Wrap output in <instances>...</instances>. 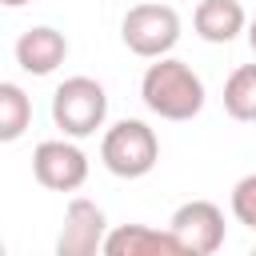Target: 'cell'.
<instances>
[{
    "label": "cell",
    "mask_w": 256,
    "mask_h": 256,
    "mask_svg": "<svg viewBox=\"0 0 256 256\" xmlns=\"http://www.w3.org/2000/svg\"><path fill=\"white\" fill-rule=\"evenodd\" d=\"M192 28L204 44H232L248 28V12L240 0H200L192 12Z\"/></svg>",
    "instance_id": "cell-9"
},
{
    "label": "cell",
    "mask_w": 256,
    "mask_h": 256,
    "mask_svg": "<svg viewBox=\"0 0 256 256\" xmlns=\"http://www.w3.org/2000/svg\"><path fill=\"white\" fill-rule=\"evenodd\" d=\"M100 160L120 180H140L160 160V140L144 120H116L100 140Z\"/></svg>",
    "instance_id": "cell-3"
},
{
    "label": "cell",
    "mask_w": 256,
    "mask_h": 256,
    "mask_svg": "<svg viewBox=\"0 0 256 256\" xmlns=\"http://www.w3.org/2000/svg\"><path fill=\"white\" fill-rule=\"evenodd\" d=\"M28 128H32V96L20 84L0 80V144L20 140Z\"/></svg>",
    "instance_id": "cell-11"
},
{
    "label": "cell",
    "mask_w": 256,
    "mask_h": 256,
    "mask_svg": "<svg viewBox=\"0 0 256 256\" xmlns=\"http://www.w3.org/2000/svg\"><path fill=\"white\" fill-rule=\"evenodd\" d=\"M244 32H248V44H252V52H256V16L248 20V28H244Z\"/></svg>",
    "instance_id": "cell-15"
},
{
    "label": "cell",
    "mask_w": 256,
    "mask_h": 256,
    "mask_svg": "<svg viewBox=\"0 0 256 256\" xmlns=\"http://www.w3.org/2000/svg\"><path fill=\"white\" fill-rule=\"evenodd\" d=\"M172 236H176V232H172ZM168 256H204V252H196V248H188V244H184V240L176 236V244H172V252H168Z\"/></svg>",
    "instance_id": "cell-14"
},
{
    "label": "cell",
    "mask_w": 256,
    "mask_h": 256,
    "mask_svg": "<svg viewBox=\"0 0 256 256\" xmlns=\"http://www.w3.org/2000/svg\"><path fill=\"white\" fill-rule=\"evenodd\" d=\"M120 40L128 52H136L144 60H160L180 40V16L172 4H160V0L132 4L120 20Z\"/></svg>",
    "instance_id": "cell-4"
},
{
    "label": "cell",
    "mask_w": 256,
    "mask_h": 256,
    "mask_svg": "<svg viewBox=\"0 0 256 256\" xmlns=\"http://www.w3.org/2000/svg\"><path fill=\"white\" fill-rule=\"evenodd\" d=\"M176 244L172 228H148V224H116L104 236L100 256H168Z\"/></svg>",
    "instance_id": "cell-10"
},
{
    "label": "cell",
    "mask_w": 256,
    "mask_h": 256,
    "mask_svg": "<svg viewBox=\"0 0 256 256\" xmlns=\"http://www.w3.org/2000/svg\"><path fill=\"white\" fill-rule=\"evenodd\" d=\"M108 120V92L92 76H68L52 92V124L68 140H84Z\"/></svg>",
    "instance_id": "cell-2"
},
{
    "label": "cell",
    "mask_w": 256,
    "mask_h": 256,
    "mask_svg": "<svg viewBox=\"0 0 256 256\" xmlns=\"http://www.w3.org/2000/svg\"><path fill=\"white\" fill-rule=\"evenodd\" d=\"M224 112L240 124H256V64L232 68L224 80Z\"/></svg>",
    "instance_id": "cell-12"
},
{
    "label": "cell",
    "mask_w": 256,
    "mask_h": 256,
    "mask_svg": "<svg viewBox=\"0 0 256 256\" xmlns=\"http://www.w3.org/2000/svg\"><path fill=\"white\" fill-rule=\"evenodd\" d=\"M32 176L48 188V192H76L88 180V156L68 140H40L32 152Z\"/></svg>",
    "instance_id": "cell-6"
},
{
    "label": "cell",
    "mask_w": 256,
    "mask_h": 256,
    "mask_svg": "<svg viewBox=\"0 0 256 256\" xmlns=\"http://www.w3.org/2000/svg\"><path fill=\"white\" fill-rule=\"evenodd\" d=\"M0 256H8V248H4V236H0Z\"/></svg>",
    "instance_id": "cell-17"
},
{
    "label": "cell",
    "mask_w": 256,
    "mask_h": 256,
    "mask_svg": "<svg viewBox=\"0 0 256 256\" xmlns=\"http://www.w3.org/2000/svg\"><path fill=\"white\" fill-rule=\"evenodd\" d=\"M108 236V216L96 200L72 196L64 208V224L56 232V256H100Z\"/></svg>",
    "instance_id": "cell-5"
},
{
    "label": "cell",
    "mask_w": 256,
    "mask_h": 256,
    "mask_svg": "<svg viewBox=\"0 0 256 256\" xmlns=\"http://www.w3.org/2000/svg\"><path fill=\"white\" fill-rule=\"evenodd\" d=\"M248 256H256V248H252V252H248Z\"/></svg>",
    "instance_id": "cell-18"
},
{
    "label": "cell",
    "mask_w": 256,
    "mask_h": 256,
    "mask_svg": "<svg viewBox=\"0 0 256 256\" xmlns=\"http://www.w3.org/2000/svg\"><path fill=\"white\" fill-rule=\"evenodd\" d=\"M140 100L160 120L180 124V120H192L204 112V80L196 76L192 64H184L176 56H160L140 76Z\"/></svg>",
    "instance_id": "cell-1"
},
{
    "label": "cell",
    "mask_w": 256,
    "mask_h": 256,
    "mask_svg": "<svg viewBox=\"0 0 256 256\" xmlns=\"http://www.w3.org/2000/svg\"><path fill=\"white\" fill-rule=\"evenodd\" d=\"M0 4H4V8H24L28 0H0Z\"/></svg>",
    "instance_id": "cell-16"
},
{
    "label": "cell",
    "mask_w": 256,
    "mask_h": 256,
    "mask_svg": "<svg viewBox=\"0 0 256 256\" xmlns=\"http://www.w3.org/2000/svg\"><path fill=\"white\" fill-rule=\"evenodd\" d=\"M12 52H16V64H20L28 76H52V72L68 60V40H64L60 28L36 24V28L20 32V40H16Z\"/></svg>",
    "instance_id": "cell-8"
},
{
    "label": "cell",
    "mask_w": 256,
    "mask_h": 256,
    "mask_svg": "<svg viewBox=\"0 0 256 256\" xmlns=\"http://www.w3.org/2000/svg\"><path fill=\"white\" fill-rule=\"evenodd\" d=\"M232 216L256 232V172L236 180V188H232Z\"/></svg>",
    "instance_id": "cell-13"
},
{
    "label": "cell",
    "mask_w": 256,
    "mask_h": 256,
    "mask_svg": "<svg viewBox=\"0 0 256 256\" xmlns=\"http://www.w3.org/2000/svg\"><path fill=\"white\" fill-rule=\"evenodd\" d=\"M168 228L196 252L204 256H216L224 248V236H228V224H224V212L212 204V200H188L172 212Z\"/></svg>",
    "instance_id": "cell-7"
}]
</instances>
